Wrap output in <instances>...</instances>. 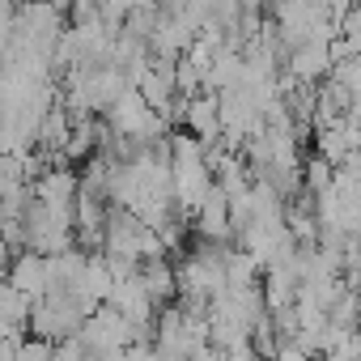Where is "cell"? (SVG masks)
<instances>
[{"instance_id":"6da1fadb","label":"cell","mask_w":361,"mask_h":361,"mask_svg":"<svg viewBox=\"0 0 361 361\" xmlns=\"http://www.w3.org/2000/svg\"><path fill=\"white\" fill-rule=\"evenodd\" d=\"M5 281H9V285H18L30 302H35V298H43V293H47V264H43V255H39V251H30V247L13 251V255H9V264H5Z\"/></svg>"},{"instance_id":"7a4b0ae2","label":"cell","mask_w":361,"mask_h":361,"mask_svg":"<svg viewBox=\"0 0 361 361\" xmlns=\"http://www.w3.org/2000/svg\"><path fill=\"white\" fill-rule=\"evenodd\" d=\"M217 106H221L217 90H209V94H200V90H196V94H188V98H183V123H188V132H192V136H200L204 145L221 136Z\"/></svg>"},{"instance_id":"3957f363","label":"cell","mask_w":361,"mask_h":361,"mask_svg":"<svg viewBox=\"0 0 361 361\" xmlns=\"http://www.w3.org/2000/svg\"><path fill=\"white\" fill-rule=\"evenodd\" d=\"M106 111H111V132H115V136H136V128L145 123V115H149L153 106L140 98L136 85H123V90L106 102Z\"/></svg>"},{"instance_id":"277c9868","label":"cell","mask_w":361,"mask_h":361,"mask_svg":"<svg viewBox=\"0 0 361 361\" xmlns=\"http://www.w3.org/2000/svg\"><path fill=\"white\" fill-rule=\"evenodd\" d=\"M196 230H200V238H209V243H221V238H230V209H226V192L213 183L209 192H204V200L196 204Z\"/></svg>"},{"instance_id":"5b68a950","label":"cell","mask_w":361,"mask_h":361,"mask_svg":"<svg viewBox=\"0 0 361 361\" xmlns=\"http://www.w3.org/2000/svg\"><path fill=\"white\" fill-rule=\"evenodd\" d=\"M136 276H140V285H145V293L161 306V302H170V298H178V281H174V264L166 259V255H149V259H140V268H136Z\"/></svg>"},{"instance_id":"8992f818","label":"cell","mask_w":361,"mask_h":361,"mask_svg":"<svg viewBox=\"0 0 361 361\" xmlns=\"http://www.w3.org/2000/svg\"><path fill=\"white\" fill-rule=\"evenodd\" d=\"M327 68H331L327 43H298V47H289V77L314 85L319 77H327Z\"/></svg>"},{"instance_id":"52a82bcc","label":"cell","mask_w":361,"mask_h":361,"mask_svg":"<svg viewBox=\"0 0 361 361\" xmlns=\"http://www.w3.org/2000/svg\"><path fill=\"white\" fill-rule=\"evenodd\" d=\"M30 319V298L9 285V281H0V323H13V327H26Z\"/></svg>"},{"instance_id":"ba28073f","label":"cell","mask_w":361,"mask_h":361,"mask_svg":"<svg viewBox=\"0 0 361 361\" xmlns=\"http://www.w3.org/2000/svg\"><path fill=\"white\" fill-rule=\"evenodd\" d=\"M298 178H306V192L314 196V192H323V188L331 183V161H327V157H306V170H302Z\"/></svg>"}]
</instances>
